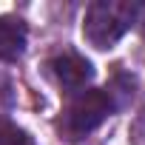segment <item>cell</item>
<instances>
[{
    "label": "cell",
    "instance_id": "6da1fadb",
    "mask_svg": "<svg viewBox=\"0 0 145 145\" xmlns=\"http://www.w3.org/2000/svg\"><path fill=\"white\" fill-rule=\"evenodd\" d=\"M114 111V100L108 97L105 88H86L68 100L57 120V134L65 142H77L88 137L94 128L105 122V117Z\"/></svg>",
    "mask_w": 145,
    "mask_h": 145
},
{
    "label": "cell",
    "instance_id": "5b68a950",
    "mask_svg": "<svg viewBox=\"0 0 145 145\" xmlns=\"http://www.w3.org/2000/svg\"><path fill=\"white\" fill-rule=\"evenodd\" d=\"M0 145H34V139L23 128H17L14 122L0 120Z\"/></svg>",
    "mask_w": 145,
    "mask_h": 145
},
{
    "label": "cell",
    "instance_id": "3957f363",
    "mask_svg": "<svg viewBox=\"0 0 145 145\" xmlns=\"http://www.w3.org/2000/svg\"><path fill=\"white\" fill-rule=\"evenodd\" d=\"M48 68H51L57 86H60L65 94H71V97L80 94V91H86V86L94 80V68H91V63H88L83 54H77V51L57 54V57L48 63Z\"/></svg>",
    "mask_w": 145,
    "mask_h": 145
},
{
    "label": "cell",
    "instance_id": "277c9868",
    "mask_svg": "<svg viewBox=\"0 0 145 145\" xmlns=\"http://www.w3.org/2000/svg\"><path fill=\"white\" fill-rule=\"evenodd\" d=\"M26 40H29V29L20 17H12V14L0 17V60L3 63L20 60L26 51Z\"/></svg>",
    "mask_w": 145,
    "mask_h": 145
},
{
    "label": "cell",
    "instance_id": "8992f818",
    "mask_svg": "<svg viewBox=\"0 0 145 145\" xmlns=\"http://www.w3.org/2000/svg\"><path fill=\"white\" fill-rule=\"evenodd\" d=\"M134 26H139L142 34H145V3H137L134 6Z\"/></svg>",
    "mask_w": 145,
    "mask_h": 145
},
{
    "label": "cell",
    "instance_id": "7a4b0ae2",
    "mask_svg": "<svg viewBox=\"0 0 145 145\" xmlns=\"http://www.w3.org/2000/svg\"><path fill=\"white\" fill-rule=\"evenodd\" d=\"M134 6L125 0H94L83 20V37L100 51L114 48L134 26Z\"/></svg>",
    "mask_w": 145,
    "mask_h": 145
}]
</instances>
